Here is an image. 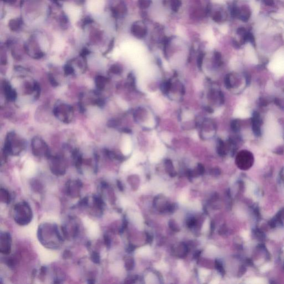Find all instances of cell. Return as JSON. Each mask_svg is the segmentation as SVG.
Instances as JSON below:
<instances>
[{
  "mask_svg": "<svg viewBox=\"0 0 284 284\" xmlns=\"http://www.w3.org/2000/svg\"><path fill=\"white\" fill-rule=\"evenodd\" d=\"M138 254L142 256H148L151 253V248L149 246L142 247L137 250Z\"/></svg>",
  "mask_w": 284,
  "mask_h": 284,
  "instance_id": "5bb4252c",
  "label": "cell"
},
{
  "mask_svg": "<svg viewBox=\"0 0 284 284\" xmlns=\"http://www.w3.org/2000/svg\"><path fill=\"white\" fill-rule=\"evenodd\" d=\"M263 1L267 5H272L274 3V0H263Z\"/></svg>",
  "mask_w": 284,
  "mask_h": 284,
  "instance_id": "4dcf8cb0",
  "label": "cell"
},
{
  "mask_svg": "<svg viewBox=\"0 0 284 284\" xmlns=\"http://www.w3.org/2000/svg\"><path fill=\"white\" fill-rule=\"evenodd\" d=\"M190 206L192 209L195 210H198L201 208V205L198 201H194L190 204Z\"/></svg>",
  "mask_w": 284,
  "mask_h": 284,
  "instance_id": "ffe728a7",
  "label": "cell"
},
{
  "mask_svg": "<svg viewBox=\"0 0 284 284\" xmlns=\"http://www.w3.org/2000/svg\"><path fill=\"white\" fill-rule=\"evenodd\" d=\"M181 5V0H171V6L174 12H178Z\"/></svg>",
  "mask_w": 284,
  "mask_h": 284,
  "instance_id": "4fadbf2b",
  "label": "cell"
},
{
  "mask_svg": "<svg viewBox=\"0 0 284 284\" xmlns=\"http://www.w3.org/2000/svg\"><path fill=\"white\" fill-rule=\"evenodd\" d=\"M152 0H139V7L142 9H147L151 6Z\"/></svg>",
  "mask_w": 284,
  "mask_h": 284,
  "instance_id": "9a60e30c",
  "label": "cell"
},
{
  "mask_svg": "<svg viewBox=\"0 0 284 284\" xmlns=\"http://www.w3.org/2000/svg\"><path fill=\"white\" fill-rule=\"evenodd\" d=\"M79 203H80L81 205H86L88 204V198H87V197H86V198H83V199L79 202Z\"/></svg>",
  "mask_w": 284,
  "mask_h": 284,
  "instance_id": "4316f807",
  "label": "cell"
},
{
  "mask_svg": "<svg viewBox=\"0 0 284 284\" xmlns=\"http://www.w3.org/2000/svg\"><path fill=\"white\" fill-rule=\"evenodd\" d=\"M156 277L153 274H150L146 277V282L147 284H154L156 282Z\"/></svg>",
  "mask_w": 284,
  "mask_h": 284,
  "instance_id": "2e32d148",
  "label": "cell"
},
{
  "mask_svg": "<svg viewBox=\"0 0 284 284\" xmlns=\"http://www.w3.org/2000/svg\"><path fill=\"white\" fill-rule=\"evenodd\" d=\"M21 24V21L20 19L16 18V19H12L9 22V27L12 31H17L19 28L20 27Z\"/></svg>",
  "mask_w": 284,
  "mask_h": 284,
  "instance_id": "9c48e42d",
  "label": "cell"
},
{
  "mask_svg": "<svg viewBox=\"0 0 284 284\" xmlns=\"http://www.w3.org/2000/svg\"><path fill=\"white\" fill-rule=\"evenodd\" d=\"M109 79L103 75H98L96 78V85L98 91L103 90L105 88Z\"/></svg>",
  "mask_w": 284,
  "mask_h": 284,
  "instance_id": "ba28073f",
  "label": "cell"
},
{
  "mask_svg": "<svg viewBox=\"0 0 284 284\" xmlns=\"http://www.w3.org/2000/svg\"><path fill=\"white\" fill-rule=\"evenodd\" d=\"M46 271H47V270H46V267H41V274H42V275H45L46 274Z\"/></svg>",
  "mask_w": 284,
  "mask_h": 284,
  "instance_id": "836d02e7",
  "label": "cell"
},
{
  "mask_svg": "<svg viewBox=\"0 0 284 284\" xmlns=\"http://www.w3.org/2000/svg\"><path fill=\"white\" fill-rule=\"evenodd\" d=\"M3 89L8 100L13 101L17 98V93L10 86V83L5 82L3 84Z\"/></svg>",
  "mask_w": 284,
  "mask_h": 284,
  "instance_id": "8992f818",
  "label": "cell"
},
{
  "mask_svg": "<svg viewBox=\"0 0 284 284\" xmlns=\"http://www.w3.org/2000/svg\"><path fill=\"white\" fill-rule=\"evenodd\" d=\"M208 228H209V223H208V221H206L205 222V223L203 225V231H206V230H208Z\"/></svg>",
  "mask_w": 284,
  "mask_h": 284,
  "instance_id": "83f0119b",
  "label": "cell"
},
{
  "mask_svg": "<svg viewBox=\"0 0 284 284\" xmlns=\"http://www.w3.org/2000/svg\"><path fill=\"white\" fill-rule=\"evenodd\" d=\"M91 259L96 264H99L100 262V256L97 252H93L91 255Z\"/></svg>",
  "mask_w": 284,
  "mask_h": 284,
  "instance_id": "e0dca14e",
  "label": "cell"
},
{
  "mask_svg": "<svg viewBox=\"0 0 284 284\" xmlns=\"http://www.w3.org/2000/svg\"><path fill=\"white\" fill-rule=\"evenodd\" d=\"M123 72V70L121 65H113L111 66L109 69V72L111 74L115 75H119Z\"/></svg>",
  "mask_w": 284,
  "mask_h": 284,
  "instance_id": "8fae6325",
  "label": "cell"
},
{
  "mask_svg": "<svg viewBox=\"0 0 284 284\" xmlns=\"http://www.w3.org/2000/svg\"><path fill=\"white\" fill-rule=\"evenodd\" d=\"M25 146L24 141L15 133H8L6 139L5 152L6 154L18 153L22 151Z\"/></svg>",
  "mask_w": 284,
  "mask_h": 284,
  "instance_id": "6da1fadb",
  "label": "cell"
},
{
  "mask_svg": "<svg viewBox=\"0 0 284 284\" xmlns=\"http://www.w3.org/2000/svg\"><path fill=\"white\" fill-rule=\"evenodd\" d=\"M93 22V20L91 19L90 17H87L86 18L84 19V20L82 22V26H85L87 25L88 24L91 23Z\"/></svg>",
  "mask_w": 284,
  "mask_h": 284,
  "instance_id": "cb8c5ba5",
  "label": "cell"
},
{
  "mask_svg": "<svg viewBox=\"0 0 284 284\" xmlns=\"http://www.w3.org/2000/svg\"><path fill=\"white\" fill-rule=\"evenodd\" d=\"M131 32L139 39L143 38L147 33V29L143 23L135 22L131 27Z\"/></svg>",
  "mask_w": 284,
  "mask_h": 284,
  "instance_id": "5b68a950",
  "label": "cell"
},
{
  "mask_svg": "<svg viewBox=\"0 0 284 284\" xmlns=\"http://www.w3.org/2000/svg\"><path fill=\"white\" fill-rule=\"evenodd\" d=\"M186 196L185 194H183V195H181L180 197V199H179V201L180 202L182 203V204H184V203H185L186 201Z\"/></svg>",
  "mask_w": 284,
  "mask_h": 284,
  "instance_id": "484cf974",
  "label": "cell"
},
{
  "mask_svg": "<svg viewBox=\"0 0 284 284\" xmlns=\"http://www.w3.org/2000/svg\"><path fill=\"white\" fill-rule=\"evenodd\" d=\"M71 256V253L68 250H65L63 253V257L64 259H68Z\"/></svg>",
  "mask_w": 284,
  "mask_h": 284,
  "instance_id": "d4e9b609",
  "label": "cell"
},
{
  "mask_svg": "<svg viewBox=\"0 0 284 284\" xmlns=\"http://www.w3.org/2000/svg\"><path fill=\"white\" fill-rule=\"evenodd\" d=\"M94 201L99 208H102L103 207V202L100 197H94Z\"/></svg>",
  "mask_w": 284,
  "mask_h": 284,
  "instance_id": "44dd1931",
  "label": "cell"
},
{
  "mask_svg": "<svg viewBox=\"0 0 284 284\" xmlns=\"http://www.w3.org/2000/svg\"><path fill=\"white\" fill-rule=\"evenodd\" d=\"M76 183L77 184V185H78V186H79V187H82V186H83V184H82V183L81 181H79V180H77V182H76Z\"/></svg>",
  "mask_w": 284,
  "mask_h": 284,
  "instance_id": "e575fe53",
  "label": "cell"
},
{
  "mask_svg": "<svg viewBox=\"0 0 284 284\" xmlns=\"http://www.w3.org/2000/svg\"><path fill=\"white\" fill-rule=\"evenodd\" d=\"M133 221L140 229L143 228V218L139 213H134L133 215Z\"/></svg>",
  "mask_w": 284,
  "mask_h": 284,
  "instance_id": "7c38bea8",
  "label": "cell"
},
{
  "mask_svg": "<svg viewBox=\"0 0 284 284\" xmlns=\"http://www.w3.org/2000/svg\"><path fill=\"white\" fill-rule=\"evenodd\" d=\"M65 72L67 75H70L74 73L75 70L70 65H66L65 67Z\"/></svg>",
  "mask_w": 284,
  "mask_h": 284,
  "instance_id": "ac0fdd59",
  "label": "cell"
},
{
  "mask_svg": "<svg viewBox=\"0 0 284 284\" xmlns=\"http://www.w3.org/2000/svg\"><path fill=\"white\" fill-rule=\"evenodd\" d=\"M231 15L233 17L239 19L244 22H247L251 18L252 11L251 8L248 4L242 5H234L231 9Z\"/></svg>",
  "mask_w": 284,
  "mask_h": 284,
  "instance_id": "7a4b0ae2",
  "label": "cell"
},
{
  "mask_svg": "<svg viewBox=\"0 0 284 284\" xmlns=\"http://www.w3.org/2000/svg\"><path fill=\"white\" fill-rule=\"evenodd\" d=\"M31 148L35 156H40L43 153L45 156L50 158L51 154L48 147L45 142L39 137H35L31 142Z\"/></svg>",
  "mask_w": 284,
  "mask_h": 284,
  "instance_id": "277c9868",
  "label": "cell"
},
{
  "mask_svg": "<svg viewBox=\"0 0 284 284\" xmlns=\"http://www.w3.org/2000/svg\"><path fill=\"white\" fill-rule=\"evenodd\" d=\"M53 113L57 118L65 123L71 121L73 115V109L70 106L66 104H60L55 107Z\"/></svg>",
  "mask_w": 284,
  "mask_h": 284,
  "instance_id": "3957f363",
  "label": "cell"
},
{
  "mask_svg": "<svg viewBox=\"0 0 284 284\" xmlns=\"http://www.w3.org/2000/svg\"><path fill=\"white\" fill-rule=\"evenodd\" d=\"M104 241H105V244L108 247L110 245V240L108 238V236H104Z\"/></svg>",
  "mask_w": 284,
  "mask_h": 284,
  "instance_id": "1f68e13d",
  "label": "cell"
},
{
  "mask_svg": "<svg viewBox=\"0 0 284 284\" xmlns=\"http://www.w3.org/2000/svg\"><path fill=\"white\" fill-rule=\"evenodd\" d=\"M3 1H4L5 2L8 3H10V4H13V3H15L16 1V0H2Z\"/></svg>",
  "mask_w": 284,
  "mask_h": 284,
  "instance_id": "d6a6232c",
  "label": "cell"
},
{
  "mask_svg": "<svg viewBox=\"0 0 284 284\" xmlns=\"http://www.w3.org/2000/svg\"><path fill=\"white\" fill-rule=\"evenodd\" d=\"M166 267V265L164 263H161V264H158L157 267H156V268L158 269H159V270H161V269H163L165 267Z\"/></svg>",
  "mask_w": 284,
  "mask_h": 284,
  "instance_id": "f546056e",
  "label": "cell"
},
{
  "mask_svg": "<svg viewBox=\"0 0 284 284\" xmlns=\"http://www.w3.org/2000/svg\"><path fill=\"white\" fill-rule=\"evenodd\" d=\"M210 272L209 270H205V269H201V270L199 272V275L201 279H204L206 278V277L209 275Z\"/></svg>",
  "mask_w": 284,
  "mask_h": 284,
  "instance_id": "d6986e66",
  "label": "cell"
},
{
  "mask_svg": "<svg viewBox=\"0 0 284 284\" xmlns=\"http://www.w3.org/2000/svg\"><path fill=\"white\" fill-rule=\"evenodd\" d=\"M212 17L214 22L217 23L221 22L224 20V13L221 12V11H216V12L214 13Z\"/></svg>",
  "mask_w": 284,
  "mask_h": 284,
  "instance_id": "30bf717a",
  "label": "cell"
},
{
  "mask_svg": "<svg viewBox=\"0 0 284 284\" xmlns=\"http://www.w3.org/2000/svg\"><path fill=\"white\" fill-rule=\"evenodd\" d=\"M207 251L209 254H211V255H213V254L216 253V248L214 246H210L207 249Z\"/></svg>",
  "mask_w": 284,
  "mask_h": 284,
  "instance_id": "603a6c76",
  "label": "cell"
},
{
  "mask_svg": "<svg viewBox=\"0 0 284 284\" xmlns=\"http://www.w3.org/2000/svg\"><path fill=\"white\" fill-rule=\"evenodd\" d=\"M260 122L261 121H260L259 114L257 112H255L254 113L253 118V130L254 131V134L256 136H260L261 134L260 127Z\"/></svg>",
  "mask_w": 284,
  "mask_h": 284,
  "instance_id": "52a82bcc",
  "label": "cell"
},
{
  "mask_svg": "<svg viewBox=\"0 0 284 284\" xmlns=\"http://www.w3.org/2000/svg\"><path fill=\"white\" fill-rule=\"evenodd\" d=\"M49 80H50L51 84L52 86H55V87L58 86V82L57 80H55V78H54L53 75H49Z\"/></svg>",
  "mask_w": 284,
  "mask_h": 284,
  "instance_id": "7402d4cb",
  "label": "cell"
},
{
  "mask_svg": "<svg viewBox=\"0 0 284 284\" xmlns=\"http://www.w3.org/2000/svg\"><path fill=\"white\" fill-rule=\"evenodd\" d=\"M7 264L10 267H13L15 265V262L13 259H10L8 261Z\"/></svg>",
  "mask_w": 284,
  "mask_h": 284,
  "instance_id": "f1b7e54d",
  "label": "cell"
}]
</instances>
